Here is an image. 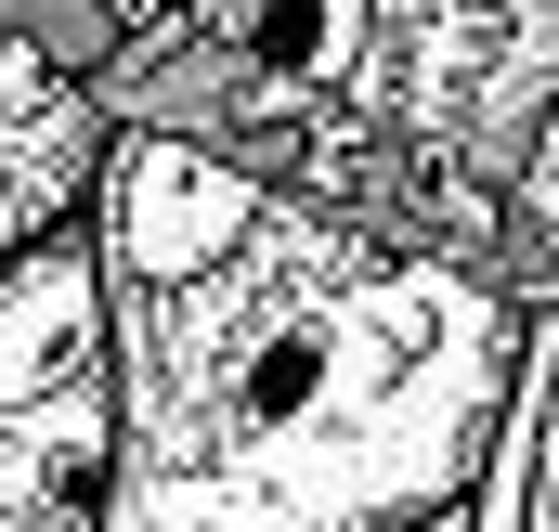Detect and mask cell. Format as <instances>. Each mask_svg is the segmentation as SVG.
Here are the masks:
<instances>
[{"mask_svg":"<svg viewBox=\"0 0 559 532\" xmlns=\"http://www.w3.org/2000/svg\"><path fill=\"white\" fill-rule=\"evenodd\" d=\"M105 520L92 532H417L468 507L521 273L352 221L182 131H105Z\"/></svg>","mask_w":559,"mask_h":532,"instance_id":"6da1fadb","label":"cell"},{"mask_svg":"<svg viewBox=\"0 0 559 532\" xmlns=\"http://www.w3.org/2000/svg\"><path fill=\"white\" fill-rule=\"evenodd\" d=\"M105 520V286L92 234L0 247V532Z\"/></svg>","mask_w":559,"mask_h":532,"instance_id":"7a4b0ae2","label":"cell"},{"mask_svg":"<svg viewBox=\"0 0 559 532\" xmlns=\"http://www.w3.org/2000/svg\"><path fill=\"white\" fill-rule=\"evenodd\" d=\"M105 131H118V118H105V92H92L66 52H39L26 26H0V247L92 221Z\"/></svg>","mask_w":559,"mask_h":532,"instance_id":"3957f363","label":"cell"},{"mask_svg":"<svg viewBox=\"0 0 559 532\" xmlns=\"http://www.w3.org/2000/svg\"><path fill=\"white\" fill-rule=\"evenodd\" d=\"M468 532H559V286H521V351L468 481Z\"/></svg>","mask_w":559,"mask_h":532,"instance_id":"277c9868","label":"cell"},{"mask_svg":"<svg viewBox=\"0 0 559 532\" xmlns=\"http://www.w3.org/2000/svg\"><path fill=\"white\" fill-rule=\"evenodd\" d=\"M118 26H156V13H195V0H105Z\"/></svg>","mask_w":559,"mask_h":532,"instance_id":"5b68a950","label":"cell"},{"mask_svg":"<svg viewBox=\"0 0 559 532\" xmlns=\"http://www.w3.org/2000/svg\"><path fill=\"white\" fill-rule=\"evenodd\" d=\"M417 532H468V507H442V520H417Z\"/></svg>","mask_w":559,"mask_h":532,"instance_id":"8992f818","label":"cell"}]
</instances>
